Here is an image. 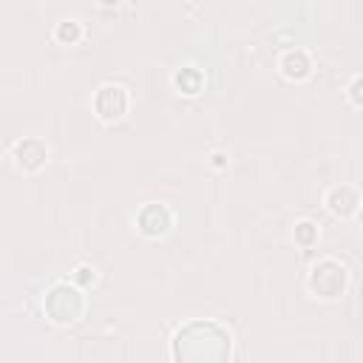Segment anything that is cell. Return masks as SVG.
<instances>
[{
	"label": "cell",
	"instance_id": "cell-1",
	"mask_svg": "<svg viewBox=\"0 0 363 363\" xmlns=\"http://www.w3.org/2000/svg\"><path fill=\"white\" fill-rule=\"evenodd\" d=\"M170 357L176 363H227L233 357V332L213 318L187 320L173 332Z\"/></svg>",
	"mask_w": 363,
	"mask_h": 363
},
{
	"label": "cell",
	"instance_id": "cell-2",
	"mask_svg": "<svg viewBox=\"0 0 363 363\" xmlns=\"http://www.w3.org/2000/svg\"><path fill=\"white\" fill-rule=\"evenodd\" d=\"M43 315L54 326H74L85 315V295L74 281H57L43 295Z\"/></svg>",
	"mask_w": 363,
	"mask_h": 363
},
{
	"label": "cell",
	"instance_id": "cell-3",
	"mask_svg": "<svg viewBox=\"0 0 363 363\" xmlns=\"http://www.w3.org/2000/svg\"><path fill=\"white\" fill-rule=\"evenodd\" d=\"M306 289L318 301H337L349 289V267L337 258H318L306 272Z\"/></svg>",
	"mask_w": 363,
	"mask_h": 363
},
{
	"label": "cell",
	"instance_id": "cell-4",
	"mask_svg": "<svg viewBox=\"0 0 363 363\" xmlns=\"http://www.w3.org/2000/svg\"><path fill=\"white\" fill-rule=\"evenodd\" d=\"M130 108V94L119 82H105L94 94V113L102 122H119Z\"/></svg>",
	"mask_w": 363,
	"mask_h": 363
},
{
	"label": "cell",
	"instance_id": "cell-5",
	"mask_svg": "<svg viewBox=\"0 0 363 363\" xmlns=\"http://www.w3.org/2000/svg\"><path fill=\"white\" fill-rule=\"evenodd\" d=\"M133 224H136V230H139L145 238H164V235L173 230V210H170L167 204L147 201V204L139 207Z\"/></svg>",
	"mask_w": 363,
	"mask_h": 363
},
{
	"label": "cell",
	"instance_id": "cell-6",
	"mask_svg": "<svg viewBox=\"0 0 363 363\" xmlns=\"http://www.w3.org/2000/svg\"><path fill=\"white\" fill-rule=\"evenodd\" d=\"M11 159H14V167L20 173H40L48 164V145L37 136H26V139L14 142Z\"/></svg>",
	"mask_w": 363,
	"mask_h": 363
},
{
	"label": "cell",
	"instance_id": "cell-7",
	"mask_svg": "<svg viewBox=\"0 0 363 363\" xmlns=\"http://www.w3.org/2000/svg\"><path fill=\"white\" fill-rule=\"evenodd\" d=\"M323 204H326V210H329L335 218H352V216H357V210H360V193H357V187H352V184H335V187L326 190Z\"/></svg>",
	"mask_w": 363,
	"mask_h": 363
},
{
	"label": "cell",
	"instance_id": "cell-8",
	"mask_svg": "<svg viewBox=\"0 0 363 363\" xmlns=\"http://www.w3.org/2000/svg\"><path fill=\"white\" fill-rule=\"evenodd\" d=\"M278 71L289 82H303V79L312 77V60H309V54L303 48H286L278 57Z\"/></svg>",
	"mask_w": 363,
	"mask_h": 363
},
{
	"label": "cell",
	"instance_id": "cell-9",
	"mask_svg": "<svg viewBox=\"0 0 363 363\" xmlns=\"http://www.w3.org/2000/svg\"><path fill=\"white\" fill-rule=\"evenodd\" d=\"M173 88L184 96H199L201 88H204V74L196 65H184L173 74Z\"/></svg>",
	"mask_w": 363,
	"mask_h": 363
},
{
	"label": "cell",
	"instance_id": "cell-10",
	"mask_svg": "<svg viewBox=\"0 0 363 363\" xmlns=\"http://www.w3.org/2000/svg\"><path fill=\"white\" fill-rule=\"evenodd\" d=\"M318 238H320V230H318V224H315L312 218H301V221L292 227V241H295L301 250H312V247L318 244Z\"/></svg>",
	"mask_w": 363,
	"mask_h": 363
},
{
	"label": "cell",
	"instance_id": "cell-11",
	"mask_svg": "<svg viewBox=\"0 0 363 363\" xmlns=\"http://www.w3.org/2000/svg\"><path fill=\"white\" fill-rule=\"evenodd\" d=\"M54 40L60 45H77L82 40V26L77 20H60L54 26Z\"/></svg>",
	"mask_w": 363,
	"mask_h": 363
},
{
	"label": "cell",
	"instance_id": "cell-12",
	"mask_svg": "<svg viewBox=\"0 0 363 363\" xmlns=\"http://www.w3.org/2000/svg\"><path fill=\"white\" fill-rule=\"evenodd\" d=\"M71 281H74L79 289H88V286L96 284V269H94L91 264H77L74 272H71Z\"/></svg>",
	"mask_w": 363,
	"mask_h": 363
},
{
	"label": "cell",
	"instance_id": "cell-13",
	"mask_svg": "<svg viewBox=\"0 0 363 363\" xmlns=\"http://www.w3.org/2000/svg\"><path fill=\"white\" fill-rule=\"evenodd\" d=\"M349 102H352V108L363 105V77L360 74H354L352 82H349Z\"/></svg>",
	"mask_w": 363,
	"mask_h": 363
},
{
	"label": "cell",
	"instance_id": "cell-14",
	"mask_svg": "<svg viewBox=\"0 0 363 363\" xmlns=\"http://www.w3.org/2000/svg\"><path fill=\"white\" fill-rule=\"evenodd\" d=\"M227 164H230V156H227V153H221V150H216V153H213V167H218V170H221V167H227Z\"/></svg>",
	"mask_w": 363,
	"mask_h": 363
},
{
	"label": "cell",
	"instance_id": "cell-15",
	"mask_svg": "<svg viewBox=\"0 0 363 363\" xmlns=\"http://www.w3.org/2000/svg\"><path fill=\"white\" fill-rule=\"evenodd\" d=\"M99 3H102V6H119L122 0H99Z\"/></svg>",
	"mask_w": 363,
	"mask_h": 363
}]
</instances>
